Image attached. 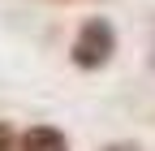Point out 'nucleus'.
<instances>
[{
  "label": "nucleus",
  "instance_id": "nucleus-4",
  "mask_svg": "<svg viewBox=\"0 0 155 151\" xmlns=\"http://www.w3.org/2000/svg\"><path fill=\"white\" fill-rule=\"evenodd\" d=\"M99 151H142L138 143H108V147H99Z\"/></svg>",
  "mask_w": 155,
  "mask_h": 151
},
{
  "label": "nucleus",
  "instance_id": "nucleus-1",
  "mask_svg": "<svg viewBox=\"0 0 155 151\" xmlns=\"http://www.w3.org/2000/svg\"><path fill=\"white\" fill-rule=\"evenodd\" d=\"M112 56H116V26L108 17H86V22L78 26L73 43H69V61L78 69L95 73V69H104Z\"/></svg>",
  "mask_w": 155,
  "mask_h": 151
},
{
  "label": "nucleus",
  "instance_id": "nucleus-3",
  "mask_svg": "<svg viewBox=\"0 0 155 151\" xmlns=\"http://www.w3.org/2000/svg\"><path fill=\"white\" fill-rule=\"evenodd\" d=\"M17 147H22V134L9 121H0V151H17Z\"/></svg>",
  "mask_w": 155,
  "mask_h": 151
},
{
  "label": "nucleus",
  "instance_id": "nucleus-2",
  "mask_svg": "<svg viewBox=\"0 0 155 151\" xmlns=\"http://www.w3.org/2000/svg\"><path fill=\"white\" fill-rule=\"evenodd\" d=\"M17 151H69V138H65V129L39 121V125L22 129V147Z\"/></svg>",
  "mask_w": 155,
  "mask_h": 151
},
{
  "label": "nucleus",
  "instance_id": "nucleus-5",
  "mask_svg": "<svg viewBox=\"0 0 155 151\" xmlns=\"http://www.w3.org/2000/svg\"><path fill=\"white\" fill-rule=\"evenodd\" d=\"M151 69H155V52H151Z\"/></svg>",
  "mask_w": 155,
  "mask_h": 151
}]
</instances>
